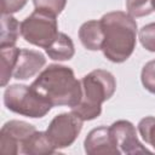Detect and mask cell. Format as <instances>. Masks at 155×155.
I'll use <instances>...</instances> for the list:
<instances>
[{
	"label": "cell",
	"instance_id": "obj_1",
	"mask_svg": "<svg viewBox=\"0 0 155 155\" xmlns=\"http://www.w3.org/2000/svg\"><path fill=\"white\" fill-rule=\"evenodd\" d=\"M30 87L52 107H75L82 96L81 81L74 70L61 64H50L33 81Z\"/></svg>",
	"mask_w": 155,
	"mask_h": 155
},
{
	"label": "cell",
	"instance_id": "obj_2",
	"mask_svg": "<svg viewBox=\"0 0 155 155\" xmlns=\"http://www.w3.org/2000/svg\"><path fill=\"white\" fill-rule=\"evenodd\" d=\"M104 33L102 51L113 63H124L133 53L137 44V22L126 12L113 11L99 19Z\"/></svg>",
	"mask_w": 155,
	"mask_h": 155
},
{
	"label": "cell",
	"instance_id": "obj_3",
	"mask_svg": "<svg viewBox=\"0 0 155 155\" xmlns=\"http://www.w3.org/2000/svg\"><path fill=\"white\" fill-rule=\"evenodd\" d=\"M80 81L82 87L81 99L70 109L82 121H91L101 115L102 103L115 93L116 80L110 71L96 69L85 75Z\"/></svg>",
	"mask_w": 155,
	"mask_h": 155
},
{
	"label": "cell",
	"instance_id": "obj_4",
	"mask_svg": "<svg viewBox=\"0 0 155 155\" xmlns=\"http://www.w3.org/2000/svg\"><path fill=\"white\" fill-rule=\"evenodd\" d=\"M4 104L10 111L31 119L44 117L52 108L30 86L21 84L10 85L5 88Z\"/></svg>",
	"mask_w": 155,
	"mask_h": 155
},
{
	"label": "cell",
	"instance_id": "obj_5",
	"mask_svg": "<svg viewBox=\"0 0 155 155\" xmlns=\"http://www.w3.org/2000/svg\"><path fill=\"white\" fill-rule=\"evenodd\" d=\"M56 17L46 10L35 8L21 22L22 38L34 46L47 48L59 33Z\"/></svg>",
	"mask_w": 155,
	"mask_h": 155
},
{
	"label": "cell",
	"instance_id": "obj_6",
	"mask_svg": "<svg viewBox=\"0 0 155 155\" xmlns=\"http://www.w3.org/2000/svg\"><path fill=\"white\" fill-rule=\"evenodd\" d=\"M82 122L74 113H62L51 120L46 133L57 150L68 148L79 137L82 130Z\"/></svg>",
	"mask_w": 155,
	"mask_h": 155
},
{
	"label": "cell",
	"instance_id": "obj_7",
	"mask_svg": "<svg viewBox=\"0 0 155 155\" xmlns=\"http://www.w3.org/2000/svg\"><path fill=\"white\" fill-rule=\"evenodd\" d=\"M35 131V126L25 121L10 120L5 122L0 131V151L5 155L21 154L24 142Z\"/></svg>",
	"mask_w": 155,
	"mask_h": 155
},
{
	"label": "cell",
	"instance_id": "obj_8",
	"mask_svg": "<svg viewBox=\"0 0 155 155\" xmlns=\"http://www.w3.org/2000/svg\"><path fill=\"white\" fill-rule=\"evenodd\" d=\"M114 143L121 154L136 155V154H150L138 139L134 125L128 120H117L109 126Z\"/></svg>",
	"mask_w": 155,
	"mask_h": 155
},
{
	"label": "cell",
	"instance_id": "obj_9",
	"mask_svg": "<svg viewBox=\"0 0 155 155\" xmlns=\"http://www.w3.org/2000/svg\"><path fill=\"white\" fill-rule=\"evenodd\" d=\"M84 148L88 155H119L121 154L114 143L110 128L99 126L88 132L84 140Z\"/></svg>",
	"mask_w": 155,
	"mask_h": 155
},
{
	"label": "cell",
	"instance_id": "obj_10",
	"mask_svg": "<svg viewBox=\"0 0 155 155\" xmlns=\"http://www.w3.org/2000/svg\"><path fill=\"white\" fill-rule=\"evenodd\" d=\"M45 64L46 58L41 52L21 48L17 63L13 69V78L17 80H28L36 75Z\"/></svg>",
	"mask_w": 155,
	"mask_h": 155
},
{
	"label": "cell",
	"instance_id": "obj_11",
	"mask_svg": "<svg viewBox=\"0 0 155 155\" xmlns=\"http://www.w3.org/2000/svg\"><path fill=\"white\" fill-rule=\"evenodd\" d=\"M79 39L82 46L90 51L102 50L104 33L102 29L101 21L92 19L82 23L79 29Z\"/></svg>",
	"mask_w": 155,
	"mask_h": 155
},
{
	"label": "cell",
	"instance_id": "obj_12",
	"mask_svg": "<svg viewBox=\"0 0 155 155\" xmlns=\"http://www.w3.org/2000/svg\"><path fill=\"white\" fill-rule=\"evenodd\" d=\"M56 148L53 147L52 142L50 140L46 131H35L31 136L28 137V139L24 142L22 147L21 154L27 155H47V154H54Z\"/></svg>",
	"mask_w": 155,
	"mask_h": 155
},
{
	"label": "cell",
	"instance_id": "obj_13",
	"mask_svg": "<svg viewBox=\"0 0 155 155\" xmlns=\"http://www.w3.org/2000/svg\"><path fill=\"white\" fill-rule=\"evenodd\" d=\"M45 51L46 54L53 61H69L75 54L73 40L70 39V36L61 31L58 33L54 41L47 48H45Z\"/></svg>",
	"mask_w": 155,
	"mask_h": 155
},
{
	"label": "cell",
	"instance_id": "obj_14",
	"mask_svg": "<svg viewBox=\"0 0 155 155\" xmlns=\"http://www.w3.org/2000/svg\"><path fill=\"white\" fill-rule=\"evenodd\" d=\"M21 34V24L12 15H1L0 47L15 46Z\"/></svg>",
	"mask_w": 155,
	"mask_h": 155
},
{
	"label": "cell",
	"instance_id": "obj_15",
	"mask_svg": "<svg viewBox=\"0 0 155 155\" xmlns=\"http://www.w3.org/2000/svg\"><path fill=\"white\" fill-rule=\"evenodd\" d=\"M21 48L16 46L0 47L1 54V86L5 87L10 79L13 76V69L17 63Z\"/></svg>",
	"mask_w": 155,
	"mask_h": 155
},
{
	"label": "cell",
	"instance_id": "obj_16",
	"mask_svg": "<svg viewBox=\"0 0 155 155\" xmlns=\"http://www.w3.org/2000/svg\"><path fill=\"white\" fill-rule=\"evenodd\" d=\"M127 13L134 17H144L154 12L153 0H126Z\"/></svg>",
	"mask_w": 155,
	"mask_h": 155
},
{
	"label": "cell",
	"instance_id": "obj_17",
	"mask_svg": "<svg viewBox=\"0 0 155 155\" xmlns=\"http://www.w3.org/2000/svg\"><path fill=\"white\" fill-rule=\"evenodd\" d=\"M138 132L143 140L155 150V116H145L138 122Z\"/></svg>",
	"mask_w": 155,
	"mask_h": 155
},
{
	"label": "cell",
	"instance_id": "obj_18",
	"mask_svg": "<svg viewBox=\"0 0 155 155\" xmlns=\"http://www.w3.org/2000/svg\"><path fill=\"white\" fill-rule=\"evenodd\" d=\"M138 38L142 46L145 50L150 52H155V22L143 25L139 29Z\"/></svg>",
	"mask_w": 155,
	"mask_h": 155
},
{
	"label": "cell",
	"instance_id": "obj_19",
	"mask_svg": "<svg viewBox=\"0 0 155 155\" xmlns=\"http://www.w3.org/2000/svg\"><path fill=\"white\" fill-rule=\"evenodd\" d=\"M140 81L147 91L155 94V59L145 63L140 73Z\"/></svg>",
	"mask_w": 155,
	"mask_h": 155
},
{
	"label": "cell",
	"instance_id": "obj_20",
	"mask_svg": "<svg viewBox=\"0 0 155 155\" xmlns=\"http://www.w3.org/2000/svg\"><path fill=\"white\" fill-rule=\"evenodd\" d=\"M35 8L46 10L56 16H58L65 7L67 0H33Z\"/></svg>",
	"mask_w": 155,
	"mask_h": 155
},
{
	"label": "cell",
	"instance_id": "obj_21",
	"mask_svg": "<svg viewBox=\"0 0 155 155\" xmlns=\"http://www.w3.org/2000/svg\"><path fill=\"white\" fill-rule=\"evenodd\" d=\"M27 4V0H1V13L12 15L22 10Z\"/></svg>",
	"mask_w": 155,
	"mask_h": 155
},
{
	"label": "cell",
	"instance_id": "obj_22",
	"mask_svg": "<svg viewBox=\"0 0 155 155\" xmlns=\"http://www.w3.org/2000/svg\"><path fill=\"white\" fill-rule=\"evenodd\" d=\"M153 6H154V11H155V0H153Z\"/></svg>",
	"mask_w": 155,
	"mask_h": 155
}]
</instances>
